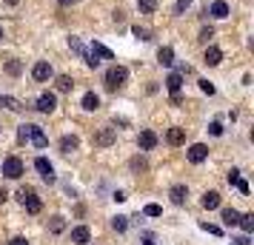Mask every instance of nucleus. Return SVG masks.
Masks as SVG:
<instances>
[{
	"instance_id": "nucleus-1",
	"label": "nucleus",
	"mask_w": 254,
	"mask_h": 245,
	"mask_svg": "<svg viewBox=\"0 0 254 245\" xmlns=\"http://www.w3.org/2000/svg\"><path fill=\"white\" fill-rule=\"evenodd\" d=\"M17 140H20V143L32 140L37 148H46V146H49V137L43 134V129H37V126H32V123H23V126H20V131H17Z\"/></svg>"
},
{
	"instance_id": "nucleus-2",
	"label": "nucleus",
	"mask_w": 254,
	"mask_h": 245,
	"mask_svg": "<svg viewBox=\"0 0 254 245\" xmlns=\"http://www.w3.org/2000/svg\"><path fill=\"white\" fill-rule=\"evenodd\" d=\"M126 80H128V69H126V66H112V69L106 71V89H109V92L123 89Z\"/></svg>"
},
{
	"instance_id": "nucleus-3",
	"label": "nucleus",
	"mask_w": 254,
	"mask_h": 245,
	"mask_svg": "<svg viewBox=\"0 0 254 245\" xmlns=\"http://www.w3.org/2000/svg\"><path fill=\"white\" fill-rule=\"evenodd\" d=\"M17 199L26 205L29 214H40V208H43V205H40V199H37V194H35V188H29V186H23L20 191H17Z\"/></svg>"
},
{
	"instance_id": "nucleus-4",
	"label": "nucleus",
	"mask_w": 254,
	"mask_h": 245,
	"mask_svg": "<svg viewBox=\"0 0 254 245\" xmlns=\"http://www.w3.org/2000/svg\"><path fill=\"white\" fill-rule=\"evenodd\" d=\"M3 174L9 177V180H20V177H23V160H20V157H6Z\"/></svg>"
},
{
	"instance_id": "nucleus-5",
	"label": "nucleus",
	"mask_w": 254,
	"mask_h": 245,
	"mask_svg": "<svg viewBox=\"0 0 254 245\" xmlns=\"http://www.w3.org/2000/svg\"><path fill=\"white\" fill-rule=\"evenodd\" d=\"M35 168L40 171L43 183H49V186H52V183H58V177H55V168H52V163H49L46 157H37V160H35Z\"/></svg>"
},
{
	"instance_id": "nucleus-6",
	"label": "nucleus",
	"mask_w": 254,
	"mask_h": 245,
	"mask_svg": "<svg viewBox=\"0 0 254 245\" xmlns=\"http://www.w3.org/2000/svg\"><path fill=\"white\" fill-rule=\"evenodd\" d=\"M58 108V97L52 92H43L40 97H37V111H43V114H52Z\"/></svg>"
},
{
	"instance_id": "nucleus-7",
	"label": "nucleus",
	"mask_w": 254,
	"mask_h": 245,
	"mask_svg": "<svg viewBox=\"0 0 254 245\" xmlns=\"http://www.w3.org/2000/svg\"><path fill=\"white\" fill-rule=\"evenodd\" d=\"M186 157H189V163H206V160H208V146L194 143V146L186 151Z\"/></svg>"
},
{
	"instance_id": "nucleus-8",
	"label": "nucleus",
	"mask_w": 254,
	"mask_h": 245,
	"mask_svg": "<svg viewBox=\"0 0 254 245\" xmlns=\"http://www.w3.org/2000/svg\"><path fill=\"white\" fill-rule=\"evenodd\" d=\"M32 77H35L37 83H46L49 77H52V66H49L46 60H40V63H35V69H32Z\"/></svg>"
},
{
	"instance_id": "nucleus-9",
	"label": "nucleus",
	"mask_w": 254,
	"mask_h": 245,
	"mask_svg": "<svg viewBox=\"0 0 254 245\" xmlns=\"http://www.w3.org/2000/svg\"><path fill=\"white\" fill-rule=\"evenodd\" d=\"M137 143H140V148H143V151H151V148H154V146H157V134H154V131H140V137H137Z\"/></svg>"
},
{
	"instance_id": "nucleus-10",
	"label": "nucleus",
	"mask_w": 254,
	"mask_h": 245,
	"mask_svg": "<svg viewBox=\"0 0 254 245\" xmlns=\"http://www.w3.org/2000/svg\"><path fill=\"white\" fill-rule=\"evenodd\" d=\"M112 143H115V129H103V131L94 134V146H97V148H106V146H112Z\"/></svg>"
},
{
	"instance_id": "nucleus-11",
	"label": "nucleus",
	"mask_w": 254,
	"mask_h": 245,
	"mask_svg": "<svg viewBox=\"0 0 254 245\" xmlns=\"http://www.w3.org/2000/svg\"><path fill=\"white\" fill-rule=\"evenodd\" d=\"M77 148H80V140H77L74 134L60 137V151H63V154H71V151H77Z\"/></svg>"
},
{
	"instance_id": "nucleus-12",
	"label": "nucleus",
	"mask_w": 254,
	"mask_h": 245,
	"mask_svg": "<svg viewBox=\"0 0 254 245\" xmlns=\"http://www.w3.org/2000/svg\"><path fill=\"white\" fill-rule=\"evenodd\" d=\"M89 240H92V231H89L86 225H77V228L71 231V243H77V245H89Z\"/></svg>"
},
{
	"instance_id": "nucleus-13",
	"label": "nucleus",
	"mask_w": 254,
	"mask_h": 245,
	"mask_svg": "<svg viewBox=\"0 0 254 245\" xmlns=\"http://www.w3.org/2000/svg\"><path fill=\"white\" fill-rule=\"evenodd\" d=\"M89 54H94L97 60H115L112 49H106L103 43H100V40H94V43H92V51H89Z\"/></svg>"
},
{
	"instance_id": "nucleus-14",
	"label": "nucleus",
	"mask_w": 254,
	"mask_h": 245,
	"mask_svg": "<svg viewBox=\"0 0 254 245\" xmlns=\"http://www.w3.org/2000/svg\"><path fill=\"white\" fill-rule=\"evenodd\" d=\"M208 14H211V17H217V20L229 17V3H226V0H214V3H211V9H208Z\"/></svg>"
},
{
	"instance_id": "nucleus-15",
	"label": "nucleus",
	"mask_w": 254,
	"mask_h": 245,
	"mask_svg": "<svg viewBox=\"0 0 254 245\" xmlns=\"http://www.w3.org/2000/svg\"><path fill=\"white\" fill-rule=\"evenodd\" d=\"M166 89H169L172 94H177L180 89H183V74H180V71H172V74L166 77Z\"/></svg>"
},
{
	"instance_id": "nucleus-16",
	"label": "nucleus",
	"mask_w": 254,
	"mask_h": 245,
	"mask_svg": "<svg viewBox=\"0 0 254 245\" xmlns=\"http://www.w3.org/2000/svg\"><path fill=\"white\" fill-rule=\"evenodd\" d=\"M203 63H206V66H220V63H223V51H220L217 46H208Z\"/></svg>"
},
{
	"instance_id": "nucleus-17",
	"label": "nucleus",
	"mask_w": 254,
	"mask_h": 245,
	"mask_svg": "<svg viewBox=\"0 0 254 245\" xmlns=\"http://www.w3.org/2000/svg\"><path fill=\"white\" fill-rule=\"evenodd\" d=\"M83 108H86V111H97V108H100V97H97V94L94 92H86L83 94Z\"/></svg>"
},
{
	"instance_id": "nucleus-18",
	"label": "nucleus",
	"mask_w": 254,
	"mask_h": 245,
	"mask_svg": "<svg viewBox=\"0 0 254 245\" xmlns=\"http://www.w3.org/2000/svg\"><path fill=\"white\" fill-rule=\"evenodd\" d=\"M200 202H203V208L214 211V208H220V194H217V191H206V194H203V199H200Z\"/></svg>"
},
{
	"instance_id": "nucleus-19",
	"label": "nucleus",
	"mask_w": 254,
	"mask_h": 245,
	"mask_svg": "<svg viewBox=\"0 0 254 245\" xmlns=\"http://www.w3.org/2000/svg\"><path fill=\"white\" fill-rule=\"evenodd\" d=\"M169 197H172L174 205H183L186 197H189V188H186V186H174L172 191H169Z\"/></svg>"
},
{
	"instance_id": "nucleus-20",
	"label": "nucleus",
	"mask_w": 254,
	"mask_h": 245,
	"mask_svg": "<svg viewBox=\"0 0 254 245\" xmlns=\"http://www.w3.org/2000/svg\"><path fill=\"white\" fill-rule=\"evenodd\" d=\"M0 108H12V111H20L23 105H20V100H14V97H9V94H0Z\"/></svg>"
},
{
	"instance_id": "nucleus-21",
	"label": "nucleus",
	"mask_w": 254,
	"mask_h": 245,
	"mask_svg": "<svg viewBox=\"0 0 254 245\" xmlns=\"http://www.w3.org/2000/svg\"><path fill=\"white\" fill-rule=\"evenodd\" d=\"M157 60H160L163 66H172V63H174V51H172V46H163L160 51H157Z\"/></svg>"
},
{
	"instance_id": "nucleus-22",
	"label": "nucleus",
	"mask_w": 254,
	"mask_h": 245,
	"mask_svg": "<svg viewBox=\"0 0 254 245\" xmlns=\"http://www.w3.org/2000/svg\"><path fill=\"white\" fill-rule=\"evenodd\" d=\"M223 222H226V225H237V222H240V211L223 208Z\"/></svg>"
},
{
	"instance_id": "nucleus-23",
	"label": "nucleus",
	"mask_w": 254,
	"mask_h": 245,
	"mask_svg": "<svg viewBox=\"0 0 254 245\" xmlns=\"http://www.w3.org/2000/svg\"><path fill=\"white\" fill-rule=\"evenodd\" d=\"M237 225H240L246 234H252L254 231V214H240V222H237Z\"/></svg>"
},
{
	"instance_id": "nucleus-24",
	"label": "nucleus",
	"mask_w": 254,
	"mask_h": 245,
	"mask_svg": "<svg viewBox=\"0 0 254 245\" xmlns=\"http://www.w3.org/2000/svg\"><path fill=\"white\" fill-rule=\"evenodd\" d=\"M166 140L172 143V146H180V143L186 140V131L183 129H169V137H166Z\"/></svg>"
},
{
	"instance_id": "nucleus-25",
	"label": "nucleus",
	"mask_w": 254,
	"mask_h": 245,
	"mask_svg": "<svg viewBox=\"0 0 254 245\" xmlns=\"http://www.w3.org/2000/svg\"><path fill=\"white\" fill-rule=\"evenodd\" d=\"M63 228H66V220L63 217H52L49 220V231L52 234H63Z\"/></svg>"
},
{
	"instance_id": "nucleus-26",
	"label": "nucleus",
	"mask_w": 254,
	"mask_h": 245,
	"mask_svg": "<svg viewBox=\"0 0 254 245\" xmlns=\"http://www.w3.org/2000/svg\"><path fill=\"white\" fill-rule=\"evenodd\" d=\"M55 83H58V89H60V92H71V89H74V83H71L69 74H60V77H58Z\"/></svg>"
},
{
	"instance_id": "nucleus-27",
	"label": "nucleus",
	"mask_w": 254,
	"mask_h": 245,
	"mask_svg": "<svg viewBox=\"0 0 254 245\" xmlns=\"http://www.w3.org/2000/svg\"><path fill=\"white\" fill-rule=\"evenodd\" d=\"M137 6H140L143 14H151L154 9H157V0H137Z\"/></svg>"
},
{
	"instance_id": "nucleus-28",
	"label": "nucleus",
	"mask_w": 254,
	"mask_h": 245,
	"mask_svg": "<svg viewBox=\"0 0 254 245\" xmlns=\"http://www.w3.org/2000/svg\"><path fill=\"white\" fill-rule=\"evenodd\" d=\"M112 228H115V231H126L128 228V217H120V214H117L115 220H112Z\"/></svg>"
},
{
	"instance_id": "nucleus-29",
	"label": "nucleus",
	"mask_w": 254,
	"mask_h": 245,
	"mask_svg": "<svg viewBox=\"0 0 254 245\" xmlns=\"http://www.w3.org/2000/svg\"><path fill=\"white\" fill-rule=\"evenodd\" d=\"M69 46H71V51H77L80 57H86V54H89V51L83 49V43H80V40H77V37H69Z\"/></svg>"
},
{
	"instance_id": "nucleus-30",
	"label": "nucleus",
	"mask_w": 254,
	"mask_h": 245,
	"mask_svg": "<svg viewBox=\"0 0 254 245\" xmlns=\"http://www.w3.org/2000/svg\"><path fill=\"white\" fill-rule=\"evenodd\" d=\"M6 71H9V74H12V77H17V74H20V71H23V66H20V63H17V60H9V63H6Z\"/></svg>"
},
{
	"instance_id": "nucleus-31",
	"label": "nucleus",
	"mask_w": 254,
	"mask_h": 245,
	"mask_svg": "<svg viewBox=\"0 0 254 245\" xmlns=\"http://www.w3.org/2000/svg\"><path fill=\"white\" fill-rule=\"evenodd\" d=\"M143 211H146V217H160V214H163V208H160V205H154V202H149Z\"/></svg>"
},
{
	"instance_id": "nucleus-32",
	"label": "nucleus",
	"mask_w": 254,
	"mask_h": 245,
	"mask_svg": "<svg viewBox=\"0 0 254 245\" xmlns=\"http://www.w3.org/2000/svg\"><path fill=\"white\" fill-rule=\"evenodd\" d=\"M189 6H191V0H177V3H174V14H183Z\"/></svg>"
},
{
	"instance_id": "nucleus-33",
	"label": "nucleus",
	"mask_w": 254,
	"mask_h": 245,
	"mask_svg": "<svg viewBox=\"0 0 254 245\" xmlns=\"http://www.w3.org/2000/svg\"><path fill=\"white\" fill-rule=\"evenodd\" d=\"M134 35H137L140 40H151V32L149 29H143V26H134Z\"/></svg>"
},
{
	"instance_id": "nucleus-34",
	"label": "nucleus",
	"mask_w": 254,
	"mask_h": 245,
	"mask_svg": "<svg viewBox=\"0 0 254 245\" xmlns=\"http://www.w3.org/2000/svg\"><path fill=\"white\" fill-rule=\"evenodd\" d=\"M200 228H203V231H208V234H214V237H220V225H208V222H200Z\"/></svg>"
},
{
	"instance_id": "nucleus-35",
	"label": "nucleus",
	"mask_w": 254,
	"mask_h": 245,
	"mask_svg": "<svg viewBox=\"0 0 254 245\" xmlns=\"http://www.w3.org/2000/svg\"><path fill=\"white\" fill-rule=\"evenodd\" d=\"M211 37H214V29H203V32H200V40H203V43H208Z\"/></svg>"
},
{
	"instance_id": "nucleus-36",
	"label": "nucleus",
	"mask_w": 254,
	"mask_h": 245,
	"mask_svg": "<svg viewBox=\"0 0 254 245\" xmlns=\"http://www.w3.org/2000/svg\"><path fill=\"white\" fill-rule=\"evenodd\" d=\"M131 168L143 171V168H146V160H143V157H134V160H131Z\"/></svg>"
},
{
	"instance_id": "nucleus-37",
	"label": "nucleus",
	"mask_w": 254,
	"mask_h": 245,
	"mask_svg": "<svg viewBox=\"0 0 254 245\" xmlns=\"http://www.w3.org/2000/svg\"><path fill=\"white\" fill-rule=\"evenodd\" d=\"M237 180H240V171H237V168H231V171H229V186H234Z\"/></svg>"
},
{
	"instance_id": "nucleus-38",
	"label": "nucleus",
	"mask_w": 254,
	"mask_h": 245,
	"mask_svg": "<svg viewBox=\"0 0 254 245\" xmlns=\"http://www.w3.org/2000/svg\"><path fill=\"white\" fill-rule=\"evenodd\" d=\"M208 131H211L214 137H220V134H223V126H220V123H211V126H208Z\"/></svg>"
},
{
	"instance_id": "nucleus-39",
	"label": "nucleus",
	"mask_w": 254,
	"mask_h": 245,
	"mask_svg": "<svg viewBox=\"0 0 254 245\" xmlns=\"http://www.w3.org/2000/svg\"><path fill=\"white\" fill-rule=\"evenodd\" d=\"M234 186L240 188V194H249V183H246L243 177H240V180H237V183H234Z\"/></svg>"
},
{
	"instance_id": "nucleus-40",
	"label": "nucleus",
	"mask_w": 254,
	"mask_h": 245,
	"mask_svg": "<svg viewBox=\"0 0 254 245\" xmlns=\"http://www.w3.org/2000/svg\"><path fill=\"white\" fill-rule=\"evenodd\" d=\"M200 89H203L206 94H214V86H211L208 80H200Z\"/></svg>"
},
{
	"instance_id": "nucleus-41",
	"label": "nucleus",
	"mask_w": 254,
	"mask_h": 245,
	"mask_svg": "<svg viewBox=\"0 0 254 245\" xmlns=\"http://www.w3.org/2000/svg\"><path fill=\"white\" fill-rule=\"evenodd\" d=\"M231 243H234V245H252V243H249V237H237V240H231Z\"/></svg>"
},
{
	"instance_id": "nucleus-42",
	"label": "nucleus",
	"mask_w": 254,
	"mask_h": 245,
	"mask_svg": "<svg viewBox=\"0 0 254 245\" xmlns=\"http://www.w3.org/2000/svg\"><path fill=\"white\" fill-rule=\"evenodd\" d=\"M9 245H29V243H26V237H14V240H12Z\"/></svg>"
},
{
	"instance_id": "nucleus-43",
	"label": "nucleus",
	"mask_w": 254,
	"mask_h": 245,
	"mask_svg": "<svg viewBox=\"0 0 254 245\" xmlns=\"http://www.w3.org/2000/svg\"><path fill=\"white\" fill-rule=\"evenodd\" d=\"M180 103H183V97H180V92H177V94H172V105H180Z\"/></svg>"
},
{
	"instance_id": "nucleus-44",
	"label": "nucleus",
	"mask_w": 254,
	"mask_h": 245,
	"mask_svg": "<svg viewBox=\"0 0 254 245\" xmlns=\"http://www.w3.org/2000/svg\"><path fill=\"white\" fill-rule=\"evenodd\" d=\"M6 199H9V191H6V188H0V205H3Z\"/></svg>"
},
{
	"instance_id": "nucleus-45",
	"label": "nucleus",
	"mask_w": 254,
	"mask_h": 245,
	"mask_svg": "<svg viewBox=\"0 0 254 245\" xmlns=\"http://www.w3.org/2000/svg\"><path fill=\"white\" fill-rule=\"evenodd\" d=\"M60 6H71V3H74V0H58Z\"/></svg>"
},
{
	"instance_id": "nucleus-46",
	"label": "nucleus",
	"mask_w": 254,
	"mask_h": 245,
	"mask_svg": "<svg viewBox=\"0 0 254 245\" xmlns=\"http://www.w3.org/2000/svg\"><path fill=\"white\" fill-rule=\"evenodd\" d=\"M143 245H154V243H151V234H146V243H143Z\"/></svg>"
},
{
	"instance_id": "nucleus-47",
	"label": "nucleus",
	"mask_w": 254,
	"mask_h": 245,
	"mask_svg": "<svg viewBox=\"0 0 254 245\" xmlns=\"http://www.w3.org/2000/svg\"><path fill=\"white\" fill-rule=\"evenodd\" d=\"M6 3H9V6H17V3H20V0H6Z\"/></svg>"
},
{
	"instance_id": "nucleus-48",
	"label": "nucleus",
	"mask_w": 254,
	"mask_h": 245,
	"mask_svg": "<svg viewBox=\"0 0 254 245\" xmlns=\"http://www.w3.org/2000/svg\"><path fill=\"white\" fill-rule=\"evenodd\" d=\"M0 40H3V29H0Z\"/></svg>"
}]
</instances>
